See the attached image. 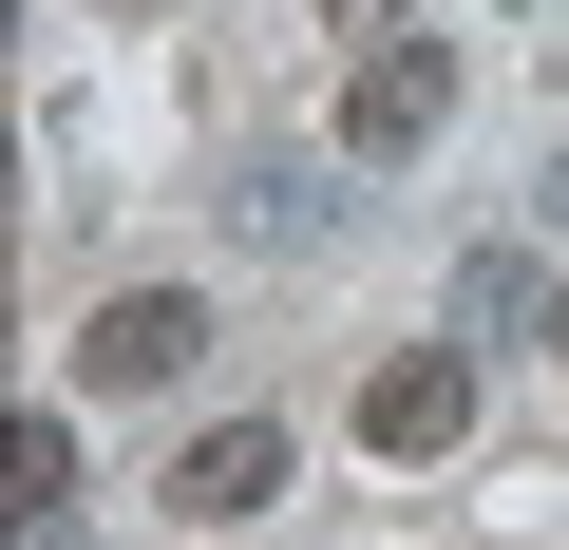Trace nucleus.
<instances>
[{
	"mask_svg": "<svg viewBox=\"0 0 569 550\" xmlns=\"http://www.w3.org/2000/svg\"><path fill=\"white\" fill-rule=\"evenodd\" d=\"M456 133V58L437 39H361V77H342V171H418Z\"/></svg>",
	"mask_w": 569,
	"mask_h": 550,
	"instance_id": "f257e3e1",
	"label": "nucleus"
},
{
	"mask_svg": "<svg viewBox=\"0 0 569 550\" xmlns=\"http://www.w3.org/2000/svg\"><path fill=\"white\" fill-rule=\"evenodd\" d=\"M266 493H284V418H190L152 474V512H190V531H247Z\"/></svg>",
	"mask_w": 569,
	"mask_h": 550,
	"instance_id": "f03ea898",
	"label": "nucleus"
},
{
	"mask_svg": "<svg viewBox=\"0 0 569 550\" xmlns=\"http://www.w3.org/2000/svg\"><path fill=\"white\" fill-rule=\"evenodd\" d=\"M77 361H96L114 399H171V380L209 361V304H190V286H114V304L77 323Z\"/></svg>",
	"mask_w": 569,
	"mask_h": 550,
	"instance_id": "7ed1b4c3",
	"label": "nucleus"
},
{
	"mask_svg": "<svg viewBox=\"0 0 569 550\" xmlns=\"http://www.w3.org/2000/svg\"><path fill=\"white\" fill-rule=\"evenodd\" d=\"M456 437H475V361H456V342H418V361H380V380H361V456H399V474H418V456H456Z\"/></svg>",
	"mask_w": 569,
	"mask_h": 550,
	"instance_id": "20e7f679",
	"label": "nucleus"
},
{
	"mask_svg": "<svg viewBox=\"0 0 569 550\" xmlns=\"http://www.w3.org/2000/svg\"><path fill=\"white\" fill-rule=\"evenodd\" d=\"M0 493L58 512V493H77V437H58V418H0Z\"/></svg>",
	"mask_w": 569,
	"mask_h": 550,
	"instance_id": "39448f33",
	"label": "nucleus"
},
{
	"mask_svg": "<svg viewBox=\"0 0 569 550\" xmlns=\"http://www.w3.org/2000/svg\"><path fill=\"white\" fill-rule=\"evenodd\" d=\"M323 20H342V39H399V20H418V0H323Z\"/></svg>",
	"mask_w": 569,
	"mask_h": 550,
	"instance_id": "423d86ee",
	"label": "nucleus"
},
{
	"mask_svg": "<svg viewBox=\"0 0 569 550\" xmlns=\"http://www.w3.org/2000/svg\"><path fill=\"white\" fill-rule=\"evenodd\" d=\"M531 209H550V228H569V152H550V190H531Z\"/></svg>",
	"mask_w": 569,
	"mask_h": 550,
	"instance_id": "0eeeda50",
	"label": "nucleus"
},
{
	"mask_svg": "<svg viewBox=\"0 0 569 550\" xmlns=\"http://www.w3.org/2000/svg\"><path fill=\"white\" fill-rule=\"evenodd\" d=\"M550 361H569V304H550Z\"/></svg>",
	"mask_w": 569,
	"mask_h": 550,
	"instance_id": "6e6552de",
	"label": "nucleus"
}]
</instances>
